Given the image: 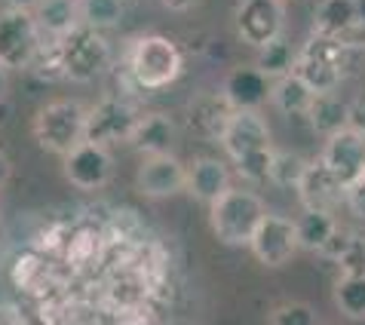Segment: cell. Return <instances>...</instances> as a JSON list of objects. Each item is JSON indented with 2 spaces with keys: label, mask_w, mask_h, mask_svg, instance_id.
Listing matches in <instances>:
<instances>
[{
  "label": "cell",
  "mask_w": 365,
  "mask_h": 325,
  "mask_svg": "<svg viewBox=\"0 0 365 325\" xmlns=\"http://www.w3.org/2000/svg\"><path fill=\"white\" fill-rule=\"evenodd\" d=\"M6 89H9V74H6V68L0 65V101H4V96H6Z\"/></svg>",
  "instance_id": "37"
},
{
  "label": "cell",
  "mask_w": 365,
  "mask_h": 325,
  "mask_svg": "<svg viewBox=\"0 0 365 325\" xmlns=\"http://www.w3.org/2000/svg\"><path fill=\"white\" fill-rule=\"evenodd\" d=\"M267 145H270L267 120L261 117L258 110H233L225 132H221V148H225L230 157H242V154H249V150H258Z\"/></svg>",
  "instance_id": "13"
},
{
  "label": "cell",
  "mask_w": 365,
  "mask_h": 325,
  "mask_svg": "<svg viewBox=\"0 0 365 325\" xmlns=\"http://www.w3.org/2000/svg\"><path fill=\"white\" fill-rule=\"evenodd\" d=\"M40 31L49 37H62L80 25V0H40L34 6Z\"/></svg>",
  "instance_id": "20"
},
{
  "label": "cell",
  "mask_w": 365,
  "mask_h": 325,
  "mask_svg": "<svg viewBox=\"0 0 365 325\" xmlns=\"http://www.w3.org/2000/svg\"><path fill=\"white\" fill-rule=\"evenodd\" d=\"M350 237H353V230H344V227H338V230H334L331 237L326 239V246L319 249V255H322V258H329V261H338V258L344 255V249H347Z\"/></svg>",
  "instance_id": "32"
},
{
  "label": "cell",
  "mask_w": 365,
  "mask_h": 325,
  "mask_svg": "<svg viewBox=\"0 0 365 325\" xmlns=\"http://www.w3.org/2000/svg\"><path fill=\"white\" fill-rule=\"evenodd\" d=\"M6 178H9V160H6L4 154H0V187L6 185Z\"/></svg>",
  "instance_id": "36"
},
{
  "label": "cell",
  "mask_w": 365,
  "mask_h": 325,
  "mask_svg": "<svg viewBox=\"0 0 365 325\" xmlns=\"http://www.w3.org/2000/svg\"><path fill=\"white\" fill-rule=\"evenodd\" d=\"M270 325H317V313L307 304H282L270 313Z\"/></svg>",
  "instance_id": "29"
},
{
  "label": "cell",
  "mask_w": 365,
  "mask_h": 325,
  "mask_svg": "<svg viewBox=\"0 0 365 325\" xmlns=\"http://www.w3.org/2000/svg\"><path fill=\"white\" fill-rule=\"evenodd\" d=\"M334 230H338V221H334L329 209H304L301 218L295 221L298 246L310 249V252H319Z\"/></svg>",
  "instance_id": "21"
},
{
  "label": "cell",
  "mask_w": 365,
  "mask_h": 325,
  "mask_svg": "<svg viewBox=\"0 0 365 325\" xmlns=\"http://www.w3.org/2000/svg\"><path fill=\"white\" fill-rule=\"evenodd\" d=\"M141 114L135 110L133 101L120 98V96H108L101 98L98 105L86 108V141H96V145H120V141H129L133 132L138 126Z\"/></svg>",
  "instance_id": "7"
},
{
  "label": "cell",
  "mask_w": 365,
  "mask_h": 325,
  "mask_svg": "<svg viewBox=\"0 0 365 325\" xmlns=\"http://www.w3.org/2000/svg\"><path fill=\"white\" fill-rule=\"evenodd\" d=\"M344 200H347V206H350L353 215L365 221V169H362V175L353 181L347 190H344Z\"/></svg>",
  "instance_id": "31"
},
{
  "label": "cell",
  "mask_w": 365,
  "mask_h": 325,
  "mask_svg": "<svg viewBox=\"0 0 365 325\" xmlns=\"http://www.w3.org/2000/svg\"><path fill=\"white\" fill-rule=\"evenodd\" d=\"M347 126L353 132H359V135H365V89L356 93V98L347 105Z\"/></svg>",
  "instance_id": "33"
},
{
  "label": "cell",
  "mask_w": 365,
  "mask_h": 325,
  "mask_svg": "<svg viewBox=\"0 0 365 325\" xmlns=\"http://www.w3.org/2000/svg\"><path fill=\"white\" fill-rule=\"evenodd\" d=\"M233 25H237V37L242 43L261 49L273 37L282 34L286 6H282V0H240Z\"/></svg>",
  "instance_id": "8"
},
{
  "label": "cell",
  "mask_w": 365,
  "mask_h": 325,
  "mask_svg": "<svg viewBox=\"0 0 365 325\" xmlns=\"http://www.w3.org/2000/svg\"><path fill=\"white\" fill-rule=\"evenodd\" d=\"M129 141L148 157L172 154V145H175V123H172L166 114H145L138 120V126H135Z\"/></svg>",
  "instance_id": "19"
},
{
  "label": "cell",
  "mask_w": 365,
  "mask_h": 325,
  "mask_svg": "<svg viewBox=\"0 0 365 325\" xmlns=\"http://www.w3.org/2000/svg\"><path fill=\"white\" fill-rule=\"evenodd\" d=\"M212 206V230L225 246H249L258 221L264 218V202L252 190L227 187Z\"/></svg>",
  "instance_id": "4"
},
{
  "label": "cell",
  "mask_w": 365,
  "mask_h": 325,
  "mask_svg": "<svg viewBox=\"0 0 365 325\" xmlns=\"http://www.w3.org/2000/svg\"><path fill=\"white\" fill-rule=\"evenodd\" d=\"M334 304L344 316L350 319H365V273H341L338 286H334Z\"/></svg>",
  "instance_id": "25"
},
{
  "label": "cell",
  "mask_w": 365,
  "mask_h": 325,
  "mask_svg": "<svg viewBox=\"0 0 365 325\" xmlns=\"http://www.w3.org/2000/svg\"><path fill=\"white\" fill-rule=\"evenodd\" d=\"M230 187V169L221 160L202 157L187 169V187L200 202H215Z\"/></svg>",
  "instance_id": "18"
},
{
  "label": "cell",
  "mask_w": 365,
  "mask_h": 325,
  "mask_svg": "<svg viewBox=\"0 0 365 325\" xmlns=\"http://www.w3.org/2000/svg\"><path fill=\"white\" fill-rule=\"evenodd\" d=\"M258 71L261 74H267V77H286L292 74V68H295V58H298V49L289 43L286 37H273L270 43H264L258 49Z\"/></svg>",
  "instance_id": "24"
},
{
  "label": "cell",
  "mask_w": 365,
  "mask_h": 325,
  "mask_svg": "<svg viewBox=\"0 0 365 325\" xmlns=\"http://www.w3.org/2000/svg\"><path fill=\"white\" fill-rule=\"evenodd\" d=\"M365 68V43L359 40H341V37H322L313 34L307 43L298 49L295 74L307 83L313 93H334L344 80L356 77Z\"/></svg>",
  "instance_id": "1"
},
{
  "label": "cell",
  "mask_w": 365,
  "mask_h": 325,
  "mask_svg": "<svg viewBox=\"0 0 365 325\" xmlns=\"http://www.w3.org/2000/svg\"><path fill=\"white\" fill-rule=\"evenodd\" d=\"M110 169H114V160H110L105 145H96V141H80L65 154V175L74 187L80 190H96L105 187L110 178Z\"/></svg>",
  "instance_id": "10"
},
{
  "label": "cell",
  "mask_w": 365,
  "mask_h": 325,
  "mask_svg": "<svg viewBox=\"0 0 365 325\" xmlns=\"http://www.w3.org/2000/svg\"><path fill=\"white\" fill-rule=\"evenodd\" d=\"M58 46V68L71 83H93L110 68V46L108 40L96 34V28L77 25L68 34L56 37Z\"/></svg>",
  "instance_id": "3"
},
{
  "label": "cell",
  "mask_w": 365,
  "mask_h": 325,
  "mask_svg": "<svg viewBox=\"0 0 365 325\" xmlns=\"http://www.w3.org/2000/svg\"><path fill=\"white\" fill-rule=\"evenodd\" d=\"M187 187V169L172 157V154H160V157H148L138 169V190L145 197L154 200H166L175 197Z\"/></svg>",
  "instance_id": "12"
},
{
  "label": "cell",
  "mask_w": 365,
  "mask_h": 325,
  "mask_svg": "<svg viewBox=\"0 0 365 325\" xmlns=\"http://www.w3.org/2000/svg\"><path fill=\"white\" fill-rule=\"evenodd\" d=\"M304 169H307V160L298 157V154H289V150H273V160H270V181L277 187H295Z\"/></svg>",
  "instance_id": "27"
},
{
  "label": "cell",
  "mask_w": 365,
  "mask_h": 325,
  "mask_svg": "<svg viewBox=\"0 0 365 325\" xmlns=\"http://www.w3.org/2000/svg\"><path fill=\"white\" fill-rule=\"evenodd\" d=\"M233 114L230 101L225 98V93H202L187 105V129L200 138L209 141H221V132H225L227 120Z\"/></svg>",
  "instance_id": "14"
},
{
  "label": "cell",
  "mask_w": 365,
  "mask_h": 325,
  "mask_svg": "<svg viewBox=\"0 0 365 325\" xmlns=\"http://www.w3.org/2000/svg\"><path fill=\"white\" fill-rule=\"evenodd\" d=\"M123 19V0H80V22L89 28H114Z\"/></svg>",
  "instance_id": "26"
},
{
  "label": "cell",
  "mask_w": 365,
  "mask_h": 325,
  "mask_svg": "<svg viewBox=\"0 0 365 325\" xmlns=\"http://www.w3.org/2000/svg\"><path fill=\"white\" fill-rule=\"evenodd\" d=\"M225 98L233 110H255L270 98L267 74H261L258 68H233L225 80Z\"/></svg>",
  "instance_id": "16"
},
{
  "label": "cell",
  "mask_w": 365,
  "mask_h": 325,
  "mask_svg": "<svg viewBox=\"0 0 365 325\" xmlns=\"http://www.w3.org/2000/svg\"><path fill=\"white\" fill-rule=\"evenodd\" d=\"M310 126L319 132V135H334V132L347 129V105L341 98H334V93H322V96H313L307 114Z\"/></svg>",
  "instance_id": "22"
},
{
  "label": "cell",
  "mask_w": 365,
  "mask_h": 325,
  "mask_svg": "<svg viewBox=\"0 0 365 325\" xmlns=\"http://www.w3.org/2000/svg\"><path fill=\"white\" fill-rule=\"evenodd\" d=\"M341 264V273H350V277H356V273H365V237L362 233H353L347 249H344V255L338 258Z\"/></svg>",
  "instance_id": "30"
},
{
  "label": "cell",
  "mask_w": 365,
  "mask_h": 325,
  "mask_svg": "<svg viewBox=\"0 0 365 325\" xmlns=\"http://www.w3.org/2000/svg\"><path fill=\"white\" fill-rule=\"evenodd\" d=\"M83 132H86V108L80 101H68V98L49 101L34 117L37 145L58 157H65L71 148L80 145Z\"/></svg>",
  "instance_id": "5"
},
{
  "label": "cell",
  "mask_w": 365,
  "mask_h": 325,
  "mask_svg": "<svg viewBox=\"0 0 365 325\" xmlns=\"http://www.w3.org/2000/svg\"><path fill=\"white\" fill-rule=\"evenodd\" d=\"M270 160H273V148H258V150H249V154L242 157H233V166H237V172L246 181H255V185H261V181H270Z\"/></svg>",
  "instance_id": "28"
},
{
  "label": "cell",
  "mask_w": 365,
  "mask_h": 325,
  "mask_svg": "<svg viewBox=\"0 0 365 325\" xmlns=\"http://www.w3.org/2000/svg\"><path fill=\"white\" fill-rule=\"evenodd\" d=\"M295 190H298V200L304 209H331L334 202L344 200L341 181L331 175V169L322 160L307 162V169H304Z\"/></svg>",
  "instance_id": "15"
},
{
  "label": "cell",
  "mask_w": 365,
  "mask_h": 325,
  "mask_svg": "<svg viewBox=\"0 0 365 325\" xmlns=\"http://www.w3.org/2000/svg\"><path fill=\"white\" fill-rule=\"evenodd\" d=\"M200 4V0H163V6L169 9V13H190Z\"/></svg>",
  "instance_id": "34"
},
{
  "label": "cell",
  "mask_w": 365,
  "mask_h": 325,
  "mask_svg": "<svg viewBox=\"0 0 365 325\" xmlns=\"http://www.w3.org/2000/svg\"><path fill=\"white\" fill-rule=\"evenodd\" d=\"M6 4L16 6V9H31V13H34V6L40 4V0H6Z\"/></svg>",
  "instance_id": "35"
},
{
  "label": "cell",
  "mask_w": 365,
  "mask_h": 325,
  "mask_svg": "<svg viewBox=\"0 0 365 325\" xmlns=\"http://www.w3.org/2000/svg\"><path fill=\"white\" fill-rule=\"evenodd\" d=\"M126 65L133 83H138L141 89H166L181 77L185 56H181L175 40L160 34H141L129 46Z\"/></svg>",
  "instance_id": "2"
},
{
  "label": "cell",
  "mask_w": 365,
  "mask_h": 325,
  "mask_svg": "<svg viewBox=\"0 0 365 325\" xmlns=\"http://www.w3.org/2000/svg\"><path fill=\"white\" fill-rule=\"evenodd\" d=\"M356 4H359V22L365 25V0H356Z\"/></svg>",
  "instance_id": "38"
},
{
  "label": "cell",
  "mask_w": 365,
  "mask_h": 325,
  "mask_svg": "<svg viewBox=\"0 0 365 325\" xmlns=\"http://www.w3.org/2000/svg\"><path fill=\"white\" fill-rule=\"evenodd\" d=\"M313 96H317V93H313V89L304 83V80L295 74V71H292V74H286V77H279L277 86L270 89L273 105H277L282 114H298V117L307 114Z\"/></svg>",
  "instance_id": "23"
},
{
  "label": "cell",
  "mask_w": 365,
  "mask_h": 325,
  "mask_svg": "<svg viewBox=\"0 0 365 325\" xmlns=\"http://www.w3.org/2000/svg\"><path fill=\"white\" fill-rule=\"evenodd\" d=\"M40 43H43V31L31 9L9 6L0 13V65L6 71L31 68Z\"/></svg>",
  "instance_id": "6"
},
{
  "label": "cell",
  "mask_w": 365,
  "mask_h": 325,
  "mask_svg": "<svg viewBox=\"0 0 365 325\" xmlns=\"http://www.w3.org/2000/svg\"><path fill=\"white\" fill-rule=\"evenodd\" d=\"M362 28L356 0H322L313 16V34L347 40Z\"/></svg>",
  "instance_id": "17"
},
{
  "label": "cell",
  "mask_w": 365,
  "mask_h": 325,
  "mask_svg": "<svg viewBox=\"0 0 365 325\" xmlns=\"http://www.w3.org/2000/svg\"><path fill=\"white\" fill-rule=\"evenodd\" d=\"M322 162H326L331 169V175L341 181V187L347 190L365 169V135L353 132L350 126L329 135L326 148H322Z\"/></svg>",
  "instance_id": "11"
},
{
  "label": "cell",
  "mask_w": 365,
  "mask_h": 325,
  "mask_svg": "<svg viewBox=\"0 0 365 325\" xmlns=\"http://www.w3.org/2000/svg\"><path fill=\"white\" fill-rule=\"evenodd\" d=\"M249 246H252V255L264 264V267H282L298 249L295 221L286 215H270V212H264V218L258 221L255 233H252Z\"/></svg>",
  "instance_id": "9"
}]
</instances>
